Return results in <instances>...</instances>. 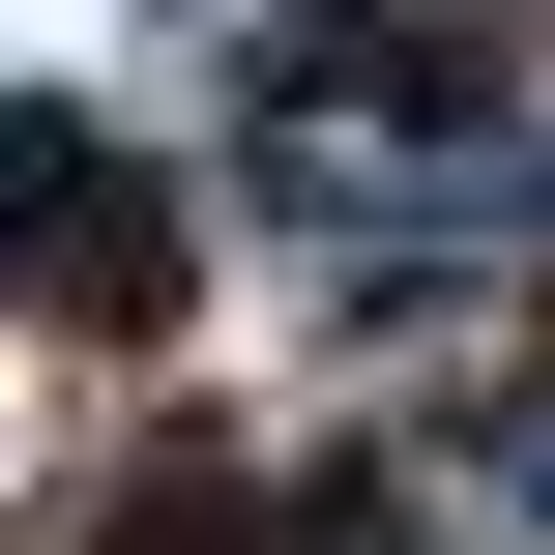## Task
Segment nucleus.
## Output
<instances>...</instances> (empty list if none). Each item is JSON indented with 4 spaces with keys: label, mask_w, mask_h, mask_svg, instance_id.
Returning <instances> with one entry per match:
<instances>
[]
</instances>
